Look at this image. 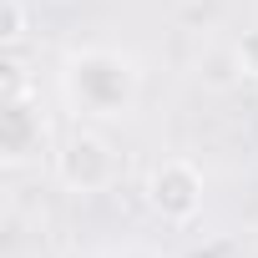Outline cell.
I'll return each instance as SVG.
<instances>
[{"mask_svg":"<svg viewBox=\"0 0 258 258\" xmlns=\"http://www.w3.org/2000/svg\"><path fill=\"white\" fill-rule=\"evenodd\" d=\"M121 162H116V147L91 132V126H76V132L56 147V177L71 187V192H106L116 182Z\"/></svg>","mask_w":258,"mask_h":258,"instance_id":"cell-2","label":"cell"},{"mask_svg":"<svg viewBox=\"0 0 258 258\" xmlns=\"http://www.w3.org/2000/svg\"><path fill=\"white\" fill-rule=\"evenodd\" d=\"M61 81L71 106L86 116H121L137 96V66L116 51H71Z\"/></svg>","mask_w":258,"mask_h":258,"instance_id":"cell-1","label":"cell"},{"mask_svg":"<svg viewBox=\"0 0 258 258\" xmlns=\"http://www.w3.org/2000/svg\"><path fill=\"white\" fill-rule=\"evenodd\" d=\"M147 203H152V213H162L167 223H192L198 208H203V172H198L187 157L157 162L152 177H147Z\"/></svg>","mask_w":258,"mask_h":258,"instance_id":"cell-3","label":"cell"},{"mask_svg":"<svg viewBox=\"0 0 258 258\" xmlns=\"http://www.w3.org/2000/svg\"><path fill=\"white\" fill-rule=\"evenodd\" d=\"M0 41H6V51H21V41H26V0H6V26H0Z\"/></svg>","mask_w":258,"mask_h":258,"instance_id":"cell-4","label":"cell"}]
</instances>
